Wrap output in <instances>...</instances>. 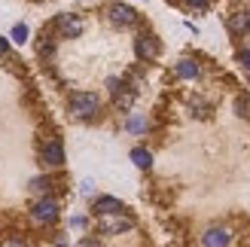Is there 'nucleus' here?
<instances>
[{
	"label": "nucleus",
	"mask_w": 250,
	"mask_h": 247,
	"mask_svg": "<svg viewBox=\"0 0 250 247\" xmlns=\"http://www.w3.org/2000/svg\"><path fill=\"white\" fill-rule=\"evenodd\" d=\"M174 70H177V77H180V80H195V77H198V64H195L192 58H180Z\"/></svg>",
	"instance_id": "f8f14e48"
},
{
	"label": "nucleus",
	"mask_w": 250,
	"mask_h": 247,
	"mask_svg": "<svg viewBox=\"0 0 250 247\" xmlns=\"http://www.w3.org/2000/svg\"><path fill=\"white\" fill-rule=\"evenodd\" d=\"M119 85H122V80H116V77H110V80H107V89H110V92H116Z\"/></svg>",
	"instance_id": "4be33fe9"
},
{
	"label": "nucleus",
	"mask_w": 250,
	"mask_h": 247,
	"mask_svg": "<svg viewBox=\"0 0 250 247\" xmlns=\"http://www.w3.org/2000/svg\"><path fill=\"white\" fill-rule=\"evenodd\" d=\"M40 159H43L49 168H61V165H64V146H61V141L58 138L46 141L43 150H40Z\"/></svg>",
	"instance_id": "0eeeda50"
},
{
	"label": "nucleus",
	"mask_w": 250,
	"mask_h": 247,
	"mask_svg": "<svg viewBox=\"0 0 250 247\" xmlns=\"http://www.w3.org/2000/svg\"><path fill=\"white\" fill-rule=\"evenodd\" d=\"M134 98H137L134 85H119V89L113 92V107L119 110V113H128V110L134 107Z\"/></svg>",
	"instance_id": "6e6552de"
},
{
	"label": "nucleus",
	"mask_w": 250,
	"mask_h": 247,
	"mask_svg": "<svg viewBox=\"0 0 250 247\" xmlns=\"http://www.w3.org/2000/svg\"><path fill=\"white\" fill-rule=\"evenodd\" d=\"M52 49H55L52 37H49V34H43V37H40V43H37V52H40V55H52Z\"/></svg>",
	"instance_id": "2eb2a0df"
},
{
	"label": "nucleus",
	"mask_w": 250,
	"mask_h": 247,
	"mask_svg": "<svg viewBox=\"0 0 250 247\" xmlns=\"http://www.w3.org/2000/svg\"><path fill=\"white\" fill-rule=\"evenodd\" d=\"M202 244L205 247H226V244H232V232L229 229H208L202 235Z\"/></svg>",
	"instance_id": "1a4fd4ad"
},
{
	"label": "nucleus",
	"mask_w": 250,
	"mask_h": 247,
	"mask_svg": "<svg viewBox=\"0 0 250 247\" xmlns=\"http://www.w3.org/2000/svg\"><path fill=\"white\" fill-rule=\"evenodd\" d=\"M55 31L64 37V40H77V37L85 31V19L77 16V12H61L55 19Z\"/></svg>",
	"instance_id": "7ed1b4c3"
},
{
	"label": "nucleus",
	"mask_w": 250,
	"mask_h": 247,
	"mask_svg": "<svg viewBox=\"0 0 250 247\" xmlns=\"http://www.w3.org/2000/svg\"><path fill=\"white\" fill-rule=\"evenodd\" d=\"M31 217H34V223H40V226L55 223V220H58V202H55V199H40V202H34Z\"/></svg>",
	"instance_id": "20e7f679"
},
{
	"label": "nucleus",
	"mask_w": 250,
	"mask_h": 247,
	"mask_svg": "<svg viewBox=\"0 0 250 247\" xmlns=\"http://www.w3.org/2000/svg\"><path fill=\"white\" fill-rule=\"evenodd\" d=\"M189 110H192L198 119H208V116H210V107H208L205 101H192V104H189Z\"/></svg>",
	"instance_id": "dca6fc26"
},
{
	"label": "nucleus",
	"mask_w": 250,
	"mask_h": 247,
	"mask_svg": "<svg viewBox=\"0 0 250 247\" xmlns=\"http://www.w3.org/2000/svg\"><path fill=\"white\" fill-rule=\"evenodd\" d=\"M192 9H208V0H186Z\"/></svg>",
	"instance_id": "412c9836"
},
{
	"label": "nucleus",
	"mask_w": 250,
	"mask_h": 247,
	"mask_svg": "<svg viewBox=\"0 0 250 247\" xmlns=\"http://www.w3.org/2000/svg\"><path fill=\"white\" fill-rule=\"evenodd\" d=\"M134 229V220L125 211H113V214H98V232L101 235H122V232Z\"/></svg>",
	"instance_id": "f257e3e1"
},
{
	"label": "nucleus",
	"mask_w": 250,
	"mask_h": 247,
	"mask_svg": "<svg viewBox=\"0 0 250 247\" xmlns=\"http://www.w3.org/2000/svg\"><path fill=\"white\" fill-rule=\"evenodd\" d=\"M6 52H9V43L3 40V37H0V55H6Z\"/></svg>",
	"instance_id": "5701e85b"
},
{
	"label": "nucleus",
	"mask_w": 250,
	"mask_h": 247,
	"mask_svg": "<svg viewBox=\"0 0 250 247\" xmlns=\"http://www.w3.org/2000/svg\"><path fill=\"white\" fill-rule=\"evenodd\" d=\"M134 55L141 58V61H156L159 58V40L153 34H141L134 40Z\"/></svg>",
	"instance_id": "423d86ee"
},
{
	"label": "nucleus",
	"mask_w": 250,
	"mask_h": 247,
	"mask_svg": "<svg viewBox=\"0 0 250 247\" xmlns=\"http://www.w3.org/2000/svg\"><path fill=\"white\" fill-rule=\"evenodd\" d=\"M131 162L137 165V168H149V165H153V156H149L146 150H144V146H134V150H131Z\"/></svg>",
	"instance_id": "ddd939ff"
},
{
	"label": "nucleus",
	"mask_w": 250,
	"mask_h": 247,
	"mask_svg": "<svg viewBox=\"0 0 250 247\" xmlns=\"http://www.w3.org/2000/svg\"><path fill=\"white\" fill-rule=\"evenodd\" d=\"M107 19L116 24V28H131V24H137V12L131 6L125 3H110L107 6Z\"/></svg>",
	"instance_id": "39448f33"
},
{
	"label": "nucleus",
	"mask_w": 250,
	"mask_h": 247,
	"mask_svg": "<svg viewBox=\"0 0 250 247\" xmlns=\"http://www.w3.org/2000/svg\"><path fill=\"white\" fill-rule=\"evenodd\" d=\"M49 189H52V180H49V177H34L31 180V192L34 195H46Z\"/></svg>",
	"instance_id": "4468645a"
},
{
	"label": "nucleus",
	"mask_w": 250,
	"mask_h": 247,
	"mask_svg": "<svg viewBox=\"0 0 250 247\" xmlns=\"http://www.w3.org/2000/svg\"><path fill=\"white\" fill-rule=\"evenodd\" d=\"M92 211L95 214H113V211H122V202L113 199V195H101V199H95Z\"/></svg>",
	"instance_id": "9b49d317"
},
{
	"label": "nucleus",
	"mask_w": 250,
	"mask_h": 247,
	"mask_svg": "<svg viewBox=\"0 0 250 247\" xmlns=\"http://www.w3.org/2000/svg\"><path fill=\"white\" fill-rule=\"evenodd\" d=\"M12 43H28V24H16L12 28Z\"/></svg>",
	"instance_id": "f3484780"
},
{
	"label": "nucleus",
	"mask_w": 250,
	"mask_h": 247,
	"mask_svg": "<svg viewBox=\"0 0 250 247\" xmlns=\"http://www.w3.org/2000/svg\"><path fill=\"white\" fill-rule=\"evenodd\" d=\"M229 31L235 37H241V34L250 31V12L247 9H238V12H232V16H229Z\"/></svg>",
	"instance_id": "9d476101"
},
{
	"label": "nucleus",
	"mask_w": 250,
	"mask_h": 247,
	"mask_svg": "<svg viewBox=\"0 0 250 247\" xmlns=\"http://www.w3.org/2000/svg\"><path fill=\"white\" fill-rule=\"evenodd\" d=\"M235 110H238L241 116H250V104L247 101H238V104H235Z\"/></svg>",
	"instance_id": "aec40b11"
},
{
	"label": "nucleus",
	"mask_w": 250,
	"mask_h": 247,
	"mask_svg": "<svg viewBox=\"0 0 250 247\" xmlns=\"http://www.w3.org/2000/svg\"><path fill=\"white\" fill-rule=\"evenodd\" d=\"M238 61H241V64L250 70V49H241V52H238Z\"/></svg>",
	"instance_id": "6ab92c4d"
},
{
	"label": "nucleus",
	"mask_w": 250,
	"mask_h": 247,
	"mask_svg": "<svg viewBox=\"0 0 250 247\" xmlns=\"http://www.w3.org/2000/svg\"><path fill=\"white\" fill-rule=\"evenodd\" d=\"M144 128H146V122H144L141 116H131V119H128V131H144Z\"/></svg>",
	"instance_id": "a211bd4d"
},
{
	"label": "nucleus",
	"mask_w": 250,
	"mask_h": 247,
	"mask_svg": "<svg viewBox=\"0 0 250 247\" xmlns=\"http://www.w3.org/2000/svg\"><path fill=\"white\" fill-rule=\"evenodd\" d=\"M98 110H101V101L92 92H73L70 95V113L77 119H95Z\"/></svg>",
	"instance_id": "f03ea898"
}]
</instances>
